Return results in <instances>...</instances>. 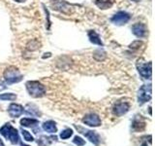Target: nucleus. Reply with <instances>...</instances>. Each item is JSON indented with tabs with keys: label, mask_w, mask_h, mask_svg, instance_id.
Wrapping results in <instances>:
<instances>
[{
	"label": "nucleus",
	"mask_w": 155,
	"mask_h": 146,
	"mask_svg": "<svg viewBox=\"0 0 155 146\" xmlns=\"http://www.w3.org/2000/svg\"><path fill=\"white\" fill-rule=\"evenodd\" d=\"M26 90L33 97H41L46 94L45 86L38 81H28L26 83Z\"/></svg>",
	"instance_id": "nucleus-1"
},
{
	"label": "nucleus",
	"mask_w": 155,
	"mask_h": 146,
	"mask_svg": "<svg viewBox=\"0 0 155 146\" xmlns=\"http://www.w3.org/2000/svg\"><path fill=\"white\" fill-rule=\"evenodd\" d=\"M4 78L8 84H15L21 81L22 75L16 66H9L4 71Z\"/></svg>",
	"instance_id": "nucleus-2"
},
{
	"label": "nucleus",
	"mask_w": 155,
	"mask_h": 146,
	"mask_svg": "<svg viewBox=\"0 0 155 146\" xmlns=\"http://www.w3.org/2000/svg\"><path fill=\"white\" fill-rule=\"evenodd\" d=\"M137 68L143 79H151L152 75V63L151 61H144L143 58H140L137 61Z\"/></svg>",
	"instance_id": "nucleus-3"
},
{
	"label": "nucleus",
	"mask_w": 155,
	"mask_h": 146,
	"mask_svg": "<svg viewBox=\"0 0 155 146\" xmlns=\"http://www.w3.org/2000/svg\"><path fill=\"white\" fill-rule=\"evenodd\" d=\"M152 87L151 85H143L140 88L139 92H138V100L140 105H142L145 102L149 101L151 99V94H152Z\"/></svg>",
	"instance_id": "nucleus-4"
},
{
	"label": "nucleus",
	"mask_w": 155,
	"mask_h": 146,
	"mask_svg": "<svg viewBox=\"0 0 155 146\" xmlns=\"http://www.w3.org/2000/svg\"><path fill=\"white\" fill-rule=\"evenodd\" d=\"M51 6L55 11H59L63 14L70 15L73 11L72 7H74V5L66 2L65 0H54V1L51 2Z\"/></svg>",
	"instance_id": "nucleus-5"
},
{
	"label": "nucleus",
	"mask_w": 155,
	"mask_h": 146,
	"mask_svg": "<svg viewBox=\"0 0 155 146\" xmlns=\"http://www.w3.org/2000/svg\"><path fill=\"white\" fill-rule=\"evenodd\" d=\"M131 19V15L127 12L119 11L116 14H114L113 18L110 19L111 23H114L116 26H123V24L127 23Z\"/></svg>",
	"instance_id": "nucleus-6"
},
{
	"label": "nucleus",
	"mask_w": 155,
	"mask_h": 146,
	"mask_svg": "<svg viewBox=\"0 0 155 146\" xmlns=\"http://www.w3.org/2000/svg\"><path fill=\"white\" fill-rule=\"evenodd\" d=\"M147 27L144 23H135L132 26V32L135 36H137L138 38H144L147 35Z\"/></svg>",
	"instance_id": "nucleus-7"
},
{
	"label": "nucleus",
	"mask_w": 155,
	"mask_h": 146,
	"mask_svg": "<svg viewBox=\"0 0 155 146\" xmlns=\"http://www.w3.org/2000/svg\"><path fill=\"white\" fill-rule=\"evenodd\" d=\"M129 108H130V105L128 102L121 101V102H117L116 104H114V108H113V112L114 115L120 117V116L127 113L129 111Z\"/></svg>",
	"instance_id": "nucleus-8"
},
{
	"label": "nucleus",
	"mask_w": 155,
	"mask_h": 146,
	"mask_svg": "<svg viewBox=\"0 0 155 146\" xmlns=\"http://www.w3.org/2000/svg\"><path fill=\"white\" fill-rule=\"evenodd\" d=\"M82 123L90 127H99L101 126V119L98 115L91 113L84 116V118L82 119Z\"/></svg>",
	"instance_id": "nucleus-9"
},
{
	"label": "nucleus",
	"mask_w": 155,
	"mask_h": 146,
	"mask_svg": "<svg viewBox=\"0 0 155 146\" xmlns=\"http://www.w3.org/2000/svg\"><path fill=\"white\" fill-rule=\"evenodd\" d=\"M8 113L13 118H18V117H19L23 113V107L21 104L12 103L10 104L8 108Z\"/></svg>",
	"instance_id": "nucleus-10"
},
{
	"label": "nucleus",
	"mask_w": 155,
	"mask_h": 146,
	"mask_svg": "<svg viewBox=\"0 0 155 146\" xmlns=\"http://www.w3.org/2000/svg\"><path fill=\"white\" fill-rule=\"evenodd\" d=\"M6 139H9L13 144H17L18 143L19 141V136H18V130L13 128V127L10 125L9 129H8V131H7V134H6Z\"/></svg>",
	"instance_id": "nucleus-11"
},
{
	"label": "nucleus",
	"mask_w": 155,
	"mask_h": 146,
	"mask_svg": "<svg viewBox=\"0 0 155 146\" xmlns=\"http://www.w3.org/2000/svg\"><path fill=\"white\" fill-rule=\"evenodd\" d=\"M79 129L81 130L84 131L82 134H84L86 136V137L88 138L94 145H96V146L99 145V143H100V137H99V135L95 133V131H93V130H84L81 129V128H79Z\"/></svg>",
	"instance_id": "nucleus-12"
},
{
	"label": "nucleus",
	"mask_w": 155,
	"mask_h": 146,
	"mask_svg": "<svg viewBox=\"0 0 155 146\" xmlns=\"http://www.w3.org/2000/svg\"><path fill=\"white\" fill-rule=\"evenodd\" d=\"M87 35H88L89 41L91 43H93V44H95V45H98V46H104V44H103V42H102L99 34L97 33L96 31L89 30L88 33H87Z\"/></svg>",
	"instance_id": "nucleus-13"
},
{
	"label": "nucleus",
	"mask_w": 155,
	"mask_h": 146,
	"mask_svg": "<svg viewBox=\"0 0 155 146\" xmlns=\"http://www.w3.org/2000/svg\"><path fill=\"white\" fill-rule=\"evenodd\" d=\"M95 4L101 10H107L114 4V0H95Z\"/></svg>",
	"instance_id": "nucleus-14"
},
{
	"label": "nucleus",
	"mask_w": 155,
	"mask_h": 146,
	"mask_svg": "<svg viewBox=\"0 0 155 146\" xmlns=\"http://www.w3.org/2000/svg\"><path fill=\"white\" fill-rule=\"evenodd\" d=\"M43 130L47 131V133L50 134H54L56 133V126H55V122L53 121H47L43 124Z\"/></svg>",
	"instance_id": "nucleus-15"
},
{
	"label": "nucleus",
	"mask_w": 155,
	"mask_h": 146,
	"mask_svg": "<svg viewBox=\"0 0 155 146\" xmlns=\"http://www.w3.org/2000/svg\"><path fill=\"white\" fill-rule=\"evenodd\" d=\"M39 124V121L36 119H31V118H23L21 120V125L23 127H28V128H31V127L37 126Z\"/></svg>",
	"instance_id": "nucleus-16"
},
{
	"label": "nucleus",
	"mask_w": 155,
	"mask_h": 146,
	"mask_svg": "<svg viewBox=\"0 0 155 146\" xmlns=\"http://www.w3.org/2000/svg\"><path fill=\"white\" fill-rule=\"evenodd\" d=\"M132 127H133V129L135 130H137V131L140 130H140H143L145 128V123L142 120L135 119L134 122H133V124H132Z\"/></svg>",
	"instance_id": "nucleus-17"
},
{
	"label": "nucleus",
	"mask_w": 155,
	"mask_h": 146,
	"mask_svg": "<svg viewBox=\"0 0 155 146\" xmlns=\"http://www.w3.org/2000/svg\"><path fill=\"white\" fill-rule=\"evenodd\" d=\"M40 47H41V43L38 40H31L26 45V49L28 51H31V52L38 50V49H40Z\"/></svg>",
	"instance_id": "nucleus-18"
},
{
	"label": "nucleus",
	"mask_w": 155,
	"mask_h": 146,
	"mask_svg": "<svg viewBox=\"0 0 155 146\" xmlns=\"http://www.w3.org/2000/svg\"><path fill=\"white\" fill-rule=\"evenodd\" d=\"M107 57V54L105 51L103 50H101V49H99V50H96L94 53H93V57L95 58L96 61H104L105 58Z\"/></svg>",
	"instance_id": "nucleus-19"
},
{
	"label": "nucleus",
	"mask_w": 155,
	"mask_h": 146,
	"mask_svg": "<svg viewBox=\"0 0 155 146\" xmlns=\"http://www.w3.org/2000/svg\"><path fill=\"white\" fill-rule=\"evenodd\" d=\"M16 99H17V96L15 94H12V92L0 95V99L1 100H15Z\"/></svg>",
	"instance_id": "nucleus-20"
},
{
	"label": "nucleus",
	"mask_w": 155,
	"mask_h": 146,
	"mask_svg": "<svg viewBox=\"0 0 155 146\" xmlns=\"http://www.w3.org/2000/svg\"><path fill=\"white\" fill-rule=\"evenodd\" d=\"M72 134H73V130L71 129H66L60 134V137L62 139H67V138H69Z\"/></svg>",
	"instance_id": "nucleus-21"
},
{
	"label": "nucleus",
	"mask_w": 155,
	"mask_h": 146,
	"mask_svg": "<svg viewBox=\"0 0 155 146\" xmlns=\"http://www.w3.org/2000/svg\"><path fill=\"white\" fill-rule=\"evenodd\" d=\"M73 142L77 144L78 146H82L85 144V140L82 139L81 136H75L74 139H73Z\"/></svg>",
	"instance_id": "nucleus-22"
},
{
	"label": "nucleus",
	"mask_w": 155,
	"mask_h": 146,
	"mask_svg": "<svg viewBox=\"0 0 155 146\" xmlns=\"http://www.w3.org/2000/svg\"><path fill=\"white\" fill-rule=\"evenodd\" d=\"M21 134L23 135V137H24V140H26V141H33L34 138H33V136L28 133L27 130H21Z\"/></svg>",
	"instance_id": "nucleus-23"
},
{
	"label": "nucleus",
	"mask_w": 155,
	"mask_h": 146,
	"mask_svg": "<svg viewBox=\"0 0 155 146\" xmlns=\"http://www.w3.org/2000/svg\"><path fill=\"white\" fill-rule=\"evenodd\" d=\"M142 45H143V42L140 40H137V41H134L131 43L129 45V48L130 49H139L140 46H142Z\"/></svg>",
	"instance_id": "nucleus-24"
},
{
	"label": "nucleus",
	"mask_w": 155,
	"mask_h": 146,
	"mask_svg": "<svg viewBox=\"0 0 155 146\" xmlns=\"http://www.w3.org/2000/svg\"><path fill=\"white\" fill-rule=\"evenodd\" d=\"M43 7H44V10H45L46 14H47V19H48V26H47V28H48V29H50V26H51V22H50V14H48V9L45 7V5H43Z\"/></svg>",
	"instance_id": "nucleus-25"
},
{
	"label": "nucleus",
	"mask_w": 155,
	"mask_h": 146,
	"mask_svg": "<svg viewBox=\"0 0 155 146\" xmlns=\"http://www.w3.org/2000/svg\"><path fill=\"white\" fill-rule=\"evenodd\" d=\"M14 1H16V2H18V3H22V2H25L26 0H14Z\"/></svg>",
	"instance_id": "nucleus-26"
},
{
	"label": "nucleus",
	"mask_w": 155,
	"mask_h": 146,
	"mask_svg": "<svg viewBox=\"0 0 155 146\" xmlns=\"http://www.w3.org/2000/svg\"><path fill=\"white\" fill-rule=\"evenodd\" d=\"M0 146H4V143L2 142V140L0 139Z\"/></svg>",
	"instance_id": "nucleus-27"
},
{
	"label": "nucleus",
	"mask_w": 155,
	"mask_h": 146,
	"mask_svg": "<svg viewBox=\"0 0 155 146\" xmlns=\"http://www.w3.org/2000/svg\"><path fill=\"white\" fill-rule=\"evenodd\" d=\"M21 146H29V145H26V144H23V143H21Z\"/></svg>",
	"instance_id": "nucleus-28"
},
{
	"label": "nucleus",
	"mask_w": 155,
	"mask_h": 146,
	"mask_svg": "<svg viewBox=\"0 0 155 146\" xmlns=\"http://www.w3.org/2000/svg\"><path fill=\"white\" fill-rule=\"evenodd\" d=\"M133 1H135V2H139L140 0H133Z\"/></svg>",
	"instance_id": "nucleus-29"
},
{
	"label": "nucleus",
	"mask_w": 155,
	"mask_h": 146,
	"mask_svg": "<svg viewBox=\"0 0 155 146\" xmlns=\"http://www.w3.org/2000/svg\"><path fill=\"white\" fill-rule=\"evenodd\" d=\"M143 146H147V143H143Z\"/></svg>",
	"instance_id": "nucleus-30"
}]
</instances>
